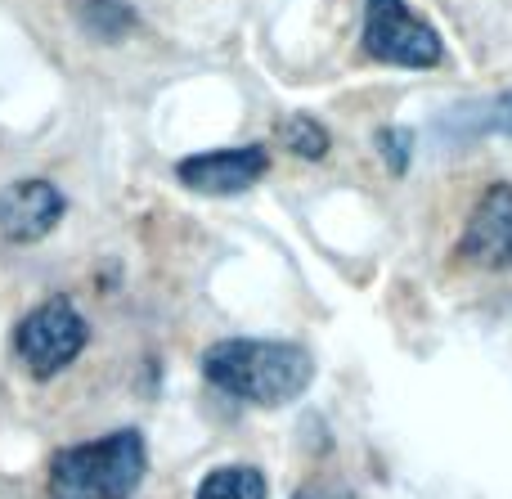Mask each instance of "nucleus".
I'll use <instances>...</instances> for the list:
<instances>
[{
    "label": "nucleus",
    "mask_w": 512,
    "mask_h": 499,
    "mask_svg": "<svg viewBox=\"0 0 512 499\" xmlns=\"http://www.w3.org/2000/svg\"><path fill=\"white\" fill-rule=\"evenodd\" d=\"M364 54L391 68L423 72L445 59V41L405 0H364Z\"/></svg>",
    "instance_id": "nucleus-4"
},
{
    "label": "nucleus",
    "mask_w": 512,
    "mask_h": 499,
    "mask_svg": "<svg viewBox=\"0 0 512 499\" xmlns=\"http://www.w3.org/2000/svg\"><path fill=\"white\" fill-rule=\"evenodd\" d=\"M463 135H512V90L495 99H481V104H468L450 117Z\"/></svg>",
    "instance_id": "nucleus-11"
},
{
    "label": "nucleus",
    "mask_w": 512,
    "mask_h": 499,
    "mask_svg": "<svg viewBox=\"0 0 512 499\" xmlns=\"http://www.w3.org/2000/svg\"><path fill=\"white\" fill-rule=\"evenodd\" d=\"M270 171V153L265 144H239V149H212V153H194V158L176 162V180L194 194L207 198H230L252 189L256 180Z\"/></svg>",
    "instance_id": "nucleus-5"
},
{
    "label": "nucleus",
    "mask_w": 512,
    "mask_h": 499,
    "mask_svg": "<svg viewBox=\"0 0 512 499\" xmlns=\"http://www.w3.org/2000/svg\"><path fill=\"white\" fill-rule=\"evenodd\" d=\"M279 140H283V149H288L292 158H306V162H319L328 149H333L328 126L319 122V117H310V113L283 117V122H279Z\"/></svg>",
    "instance_id": "nucleus-10"
},
{
    "label": "nucleus",
    "mask_w": 512,
    "mask_h": 499,
    "mask_svg": "<svg viewBox=\"0 0 512 499\" xmlns=\"http://www.w3.org/2000/svg\"><path fill=\"white\" fill-rule=\"evenodd\" d=\"M292 499H360V495L342 482H306V486H297Z\"/></svg>",
    "instance_id": "nucleus-13"
},
{
    "label": "nucleus",
    "mask_w": 512,
    "mask_h": 499,
    "mask_svg": "<svg viewBox=\"0 0 512 499\" xmlns=\"http://www.w3.org/2000/svg\"><path fill=\"white\" fill-rule=\"evenodd\" d=\"M373 144H378V153L387 158L391 176H405L409 153H414V131H409V126H382V131L373 135Z\"/></svg>",
    "instance_id": "nucleus-12"
},
{
    "label": "nucleus",
    "mask_w": 512,
    "mask_h": 499,
    "mask_svg": "<svg viewBox=\"0 0 512 499\" xmlns=\"http://www.w3.org/2000/svg\"><path fill=\"white\" fill-rule=\"evenodd\" d=\"M144 473L149 446L140 428H117L50 459V499H131Z\"/></svg>",
    "instance_id": "nucleus-2"
},
{
    "label": "nucleus",
    "mask_w": 512,
    "mask_h": 499,
    "mask_svg": "<svg viewBox=\"0 0 512 499\" xmlns=\"http://www.w3.org/2000/svg\"><path fill=\"white\" fill-rule=\"evenodd\" d=\"M86 342H90V324H86V315L77 311L72 297H45L41 306H32V311L23 315V324H18V333H14L18 360H23V369L32 378H41V383L63 374V369L86 351Z\"/></svg>",
    "instance_id": "nucleus-3"
},
{
    "label": "nucleus",
    "mask_w": 512,
    "mask_h": 499,
    "mask_svg": "<svg viewBox=\"0 0 512 499\" xmlns=\"http://www.w3.org/2000/svg\"><path fill=\"white\" fill-rule=\"evenodd\" d=\"M63 194L59 185L41 176H27V180H14V185L0 189V234L9 243H41L54 225L63 221Z\"/></svg>",
    "instance_id": "nucleus-6"
},
{
    "label": "nucleus",
    "mask_w": 512,
    "mask_h": 499,
    "mask_svg": "<svg viewBox=\"0 0 512 499\" xmlns=\"http://www.w3.org/2000/svg\"><path fill=\"white\" fill-rule=\"evenodd\" d=\"M203 378L230 401L256 410H283L315 378V360L297 342L274 338H225L203 351Z\"/></svg>",
    "instance_id": "nucleus-1"
},
{
    "label": "nucleus",
    "mask_w": 512,
    "mask_h": 499,
    "mask_svg": "<svg viewBox=\"0 0 512 499\" xmlns=\"http://www.w3.org/2000/svg\"><path fill=\"white\" fill-rule=\"evenodd\" d=\"M194 499H265V477L252 464H221L198 482Z\"/></svg>",
    "instance_id": "nucleus-8"
},
{
    "label": "nucleus",
    "mask_w": 512,
    "mask_h": 499,
    "mask_svg": "<svg viewBox=\"0 0 512 499\" xmlns=\"http://www.w3.org/2000/svg\"><path fill=\"white\" fill-rule=\"evenodd\" d=\"M77 23L95 41H122L135 27V9L126 0H77Z\"/></svg>",
    "instance_id": "nucleus-9"
},
{
    "label": "nucleus",
    "mask_w": 512,
    "mask_h": 499,
    "mask_svg": "<svg viewBox=\"0 0 512 499\" xmlns=\"http://www.w3.org/2000/svg\"><path fill=\"white\" fill-rule=\"evenodd\" d=\"M459 248L486 270H512V185H490L477 198Z\"/></svg>",
    "instance_id": "nucleus-7"
}]
</instances>
